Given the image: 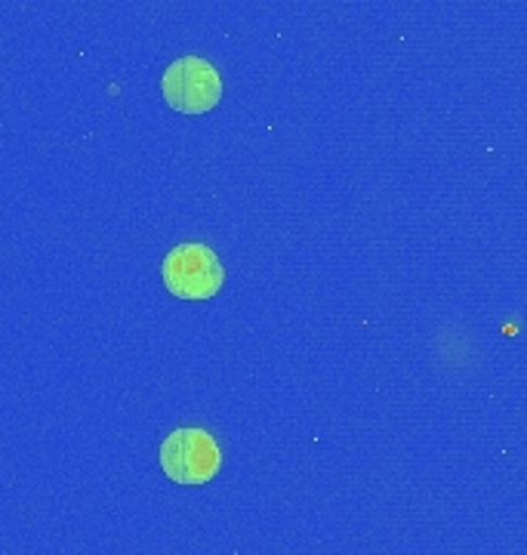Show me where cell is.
I'll return each mask as SVG.
<instances>
[{"mask_svg":"<svg viewBox=\"0 0 527 555\" xmlns=\"http://www.w3.org/2000/svg\"><path fill=\"white\" fill-rule=\"evenodd\" d=\"M160 275L167 291L179 299H210L226 284V269L207 244L173 247L160 266Z\"/></svg>","mask_w":527,"mask_h":555,"instance_id":"cell-1","label":"cell"},{"mask_svg":"<svg viewBox=\"0 0 527 555\" xmlns=\"http://www.w3.org/2000/svg\"><path fill=\"white\" fill-rule=\"evenodd\" d=\"M164 100L173 105L182 115H204L216 108V102L222 100V78L214 65L201 56H185L176 60L160 80Z\"/></svg>","mask_w":527,"mask_h":555,"instance_id":"cell-3","label":"cell"},{"mask_svg":"<svg viewBox=\"0 0 527 555\" xmlns=\"http://www.w3.org/2000/svg\"><path fill=\"white\" fill-rule=\"evenodd\" d=\"M222 466L216 438L204 429H176L160 444V469L176 485H207Z\"/></svg>","mask_w":527,"mask_h":555,"instance_id":"cell-2","label":"cell"}]
</instances>
